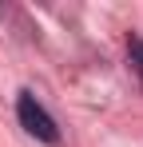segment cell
Returning a JSON list of instances; mask_svg holds the SVG:
<instances>
[{"label": "cell", "mask_w": 143, "mask_h": 147, "mask_svg": "<svg viewBox=\"0 0 143 147\" xmlns=\"http://www.w3.org/2000/svg\"><path fill=\"white\" fill-rule=\"evenodd\" d=\"M16 115H20L24 131H28L32 139H40V143H60V127H56V119L40 107V99L32 96V92H20V99H16Z\"/></svg>", "instance_id": "cell-1"}, {"label": "cell", "mask_w": 143, "mask_h": 147, "mask_svg": "<svg viewBox=\"0 0 143 147\" xmlns=\"http://www.w3.org/2000/svg\"><path fill=\"white\" fill-rule=\"evenodd\" d=\"M127 52H131V64H135V72H139V80H143V40L139 36L127 40Z\"/></svg>", "instance_id": "cell-2"}]
</instances>
